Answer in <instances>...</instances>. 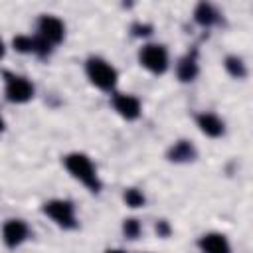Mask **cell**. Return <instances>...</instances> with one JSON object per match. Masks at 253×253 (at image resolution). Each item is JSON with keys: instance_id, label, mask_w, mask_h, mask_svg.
<instances>
[{"instance_id": "obj_1", "label": "cell", "mask_w": 253, "mask_h": 253, "mask_svg": "<svg viewBox=\"0 0 253 253\" xmlns=\"http://www.w3.org/2000/svg\"><path fill=\"white\" fill-rule=\"evenodd\" d=\"M61 164H63L65 172H67L77 184H81L87 192H91V194H101V190H103V180H101V176H99L97 164L93 162V158H91L87 152H81V150L67 152V154L61 158Z\"/></svg>"}, {"instance_id": "obj_2", "label": "cell", "mask_w": 253, "mask_h": 253, "mask_svg": "<svg viewBox=\"0 0 253 253\" xmlns=\"http://www.w3.org/2000/svg\"><path fill=\"white\" fill-rule=\"evenodd\" d=\"M87 81L101 93H115L119 87V69L103 55H89L83 63Z\"/></svg>"}, {"instance_id": "obj_3", "label": "cell", "mask_w": 253, "mask_h": 253, "mask_svg": "<svg viewBox=\"0 0 253 253\" xmlns=\"http://www.w3.org/2000/svg\"><path fill=\"white\" fill-rule=\"evenodd\" d=\"M136 61L144 71H148L150 75H156V77L166 75L172 67L170 51L160 42H144L136 51Z\"/></svg>"}, {"instance_id": "obj_4", "label": "cell", "mask_w": 253, "mask_h": 253, "mask_svg": "<svg viewBox=\"0 0 253 253\" xmlns=\"http://www.w3.org/2000/svg\"><path fill=\"white\" fill-rule=\"evenodd\" d=\"M42 213L59 229L63 231H73L79 227V217H77V208L71 200L67 198H49L42 204Z\"/></svg>"}, {"instance_id": "obj_5", "label": "cell", "mask_w": 253, "mask_h": 253, "mask_svg": "<svg viewBox=\"0 0 253 253\" xmlns=\"http://www.w3.org/2000/svg\"><path fill=\"white\" fill-rule=\"evenodd\" d=\"M2 93L10 105H28L36 97V85L28 75L2 71Z\"/></svg>"}, {"instance_id": "obj_6", "label": "cell", "mask_w": 253, "mask_h": 253, "mask_svg": "<svg viewBox=\"0 0 253 253\" xmlns=\"http://www.w3.org/2000/svg\"><path fill=\"white\" fill-rule=\"evenodd\" d=\"M42 42H45L49 47H57L65 42L67 36V26L57 14H40L36 20V32H34Z\"/></svg>"}, {"instance_id": "obj_7", "label": "cell", "mask_w": 253, "mask_h": 253, "mask_svg": "<svg viewBox=\"0 0 253 253\" xmlns=\"http://www.w3.org/2000/svg\"><path fill=\"white\" fill-rule=\"evenodd\" d=\"M109 105L126 123H134L142 117V101L134 93H126V91L117 89L115 93L109 95Z\"/></svg>"}, {"instance_id": "obj_8", "label": "cell", "mask_w": 253, "mask_h": 253, "mask_svg": "<svg viewBox=\"0 0 253 253\" xmlns=\"http://www.w3.org/2000/svg\"><path fill=\"white\" fill-rule=\"evenodd\" d=\"M32 237V229L22 217H8L0 227V239L6 249H20Z\"/></svg>"}, {"instance_id": "obj_9", "label": "cell", "mask_w": 253, "mask_h": 253, "mask_svg": "<svg viewBox=\"0 0 253 253\" xmlns=\"http://www.w3.org/2000/svg\"><path fill=\"white\" fill-rule=\"evenodd\" d=\"M12 49L22 53V55H34V57H40V59H47L55 51L45 42H42L36 34H18V36H14L12 38Z\"/></svg>"}, {"instance_id": "obj_10", "label": "cell", "mask_w": 253, "mask_h": 253, "mask_svg": "<svg viewBox=\"0 0 253 253\" xmlns=\"http://www.w3.org/2000/svg\"><path fill=\"white\" fill-rule=\"evenodd\" d=\"M194 121H196L198 130L206 138L215 140V138H221L225 134V128H227L225 126V121L217 113H213V111H200V113H196Z\"/></svg>"}, {"instance_id": "obj_11", "label": "cell", "mask_w": 253, "mask_h": 253, "mask_svg": "<svg viewBox=\"0 0 253 253\" xmlns=\"http://www.w3.org/2000/svg\"><path fill=\"white\" fill-rule=\"evenodd\" d=\"M200 253H233L231 241L221 231H206L196 241Z\"/></svg>"}, {"instance_id": "obj_12", "label": "cell", "mask_w": 253, "mask_h": 253, "mask_svg": "<svg viewBox=\"0 0 253 253\" xmlns=\"http://www.w3.org/2000/svg\"><path fill=\"white\" fill-rule=\"evenodd\" d=\"M174 73H176V79L180 83H194L200 75V57H198V51H188L184 53L176 65H174Z\"/></svg>"}, {"instance_id": "obj_13", "label": "cell", "mask_w": 253, "mask_h": 253, "mask_svg": "<svg viewBox=\"0 0 253 253\" xmlns=\"http://www.w3.org/2000/svg\"><path fill=\"white\" fill-rule=\"evenodd\" d=\"M192 20H194L200 28L210 30V28H213V26H219V24H221L223 14L217 10V6H215V4H211V2H206V0H204V2H198V4L194 6Z\"/></svg>"}, {"instance_id": "obj_14", "label": "cell", "mask_w": 253, "mask_h": 253, "mask_svg": "<svg viewBox=\"0 0 253 253\" xmlns=\"http://www.w3.org/2000/svg\"><path fill=\"white\" fill-rule=\"evenodd\" d=\"M166 158L174 164H190L198 158V148L194 146L192 140L188 138H180V140H174L168 150H166Z\"/></svg>"}, {"instance_id": "obj_15", "label": "cell", "mask_w": 253, "mask_h": 253, "mask_svg": "<svg viewBox=\"0 0 253 253\" xmlns=\"http://www.w3.org/2000/svg\"><path fill=\"white\" fill-rule=\"evenodd\" d=\"M223 69L233 79H245L249 75V69H247L245 59L241 55H237V53H229V55L223 57Z\"/></svg>"}, {"instance_id": "obj_16", "label": "cell", "mask_w": 253, "mask_h": 253, "mask_svg": "<svg viewBox=\"0 0 253 253\" xmlns=\"http://www.w3.org/2000/svg\"><path fill=\"white\" fill-rule=\"evenodd\" d=\"M123 202H125V206L130 208V210H140V208L146 206V196H144V192H142L140 188L128 186V188L123 190Z\"/></svg>"}, {"instance_id": "obj_17", "label": "cell", "mask_w": 253, "mask_h": 253, "mask_svg": "<svg viewBox=\"0 0 253 253\" xmlns=\"http://www.w3.org/2000/svg\"><path fill=\"white\" fill-rule=\"evenodd\" d=\"M121 231H123L125 239L136 241L142 235V223H140L138 217H125L123 219V225H121Z\"/></svg>"}, {"instance_id": "obj_18", "label": "cell", "mask_w": 253, "mask_h": 253, "mask_svg": "<svg viewBox=\"0 0 253 253\" xmlns=\"http://www.w3.org/2000/svg\"><path fill=\"white\" fill-rule=\"evenodd\" d=\"M132 32H134V36H150L152 34V26H148V24H134Z\"/></svg>"}, {"instance_id": "obj_19", "label": "cell", "mask_w": 253, "mask_h": 253, "mask_svg": "<svg viewBox=\"0 0 253 253\" xmlns=\"http://www.w3.org/2000/svg\"><path fill=\"white\" fill-rule=\"evenodd\" d=\"M156 231H158L162 237H166V235L170 233V225H168V221H166V219H160V221L156 223Z\"/></svg>"}, {"instance_id": "obj_20", "label": "cell", "mask_w": 253, "mask_h": 253, "mask_svg": "<svg viewBox=\"0 0 253 253\" xmlns=\"http://www.w3.org/2000/svg\"><path fill=\"white\" fill-rule=\"evenodd\" d=\"M6 53H8V45H6V42H4L2 36H0V61L6 57Z\"/></svg>"}, {"instance_id": "obj_21", "label": "cell", "mask_w": 253, "mask_h": 253, "mask_svg": "<svg viewBox=\"0 0 253 253\" xmlns=\"http://www.w3.org/2000/svg\"><path fill=\"white\" fill-rule=\"evenodd\" d=\"M103 253H126L123 247H107Z\"/></svg>"}, {"instance_id": "obj_22", "label": "cell", "mask_w": 253, "mask_h": 253, "mask_svg": "<svg viewBox=\"0 0 253 253\" xmlns=\"http://www.w3.org/2000/svg\"><path fill=\"white\" fill-rule=\"evenodd\" d=\"M6 132V121H4V117L0 115V136Z\"/></svg>"}, {"instance_id": "obj_23", "label": "cell", "mask_w": 253, "mask_h": 253, "mask_svg": "<svg viewBox=\"0 0 253 253\" xmlns=\"http://www.w3.org/2000/svg\"><path fill=\"white\" fill-rule=\"evenodd\" d=\"M148 253H150V251H148Z\"/></svg>"}]
</instances>
